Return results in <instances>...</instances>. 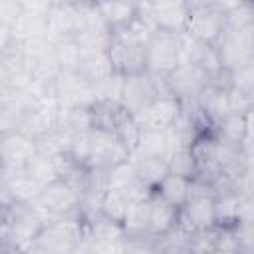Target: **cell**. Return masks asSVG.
I'll return each instance as SVG.
<instances>
[{"instance_id": "20", "label": "cell", "mask_w": 254, "mask_h": 254, "mask_svg": "<svg viewBox=\"0 0 254 254\" xmlns=\"http://www.w3.org/2000/svg\"><path fill=\"white\" fill-rule=\"evenodd\" d=\"M97 8L111 32L127 28L137 18L139 2H97Z\"/></svg>"}, {"instance_id": "18", "label": "cell", "mask_w": 254, "mask_h": 254, "mask_svg": "<svg viewBox=\"0 0 254 254\" xmlns=\"http://www.w3.org/2000/svg\"><path fill=\"white\" fill-rule=\"evenodd\" d=\"M77 71H79V75L89 85H95V83L111 77L113 73H117L115 67H113L109 52H89V54H83Z\"/></svg>"}, {"instance_id": "11", "label": "cell", "mask_w": 254, "mask_h": 254, "mask_svg": "<svg viewBox=\"0 0 254 254\" xmlns=\"http://www.w3.org/2000/svg\"><path fill=\"white\" fill-rule=\"evenodd\" d=\"M214 196L216 194H190L189 202L181 208L179 226L189 234L196 230H210L214 226Z\"/></svg>"}, {"instance_id": "9", "label": "cell", "mask_w": 254, "mask_h": 254, "mask_svg": "<svg viewBox=\"0 0 254 254\" xmlns=\"http://www.w3.org/2000/svg\"><path fill=\"white\" fill-rule=\"evenodd\" d=\"M214 50L218 54L222 69L228 71V73H232L240 65L254 60V48L250 44V38H248L246 30H242V32L226 30L220 36V40L214 44Z\"/></svg>"}, {"instance_id": "13", "label": "cell", "mask_w": 254, "mask_h": 254, "mask_svg": "<svg viewBox=\"0 0 254 254\" xmlns=\"http://www.w3.org/2000/svg\"><path fill=\"white\" fill-rule=\"evenodd\" d=\"M0 153L2 169H26L38 155V143L20 131L6 133L0 139Z\"/></svg>"}, {"instance_id": "8", "label": "cell", "mask_w": 254, "mask_h": 254, "mask_svg": "<svg viewBox=\"0 0 254 254\" xmlns=\"http://www.w3.org/2000/svg\"><path fill=\"white\" fill-rule=\"evenodd\" d=\"M54 93L62 107H91L95 103L91 85L79 75V71H60L54 79Z\"/></svg>"}, {"instance_id": "19", "label": "cell", "mask_w": 254, "mask_h": 254, "mask_svg": "<svg viewBox=\"0 0 254 254\" xmlns=\"http://www.w3.org/2000/svg\"><path fill=\"white\" fill-rule=\"evenodd\" d=\"M173 151L171 139L167 131H149L141 129V137L137 143V149L131 157H149V159H169Z\"/></svg>"}, {"instance_id": "5", "label": "cell", "mask_w": 254, "mask_h": 254, "mask_svg": "<svg viewBox=\"0 0 254 254\" xmlns=\"http://www.w3.org/2000/svg\"><path fill=\"white\" fill-rule=\"evenodd\" d=\"M91 155L87 171H109L131 159V153L123 147L115 133L103 129H91Z\"/></svg>"}, {"instance_id": "35", "label": "cell", "mask_w": 254, "mask_h": 254, "mask_svg": "<svg viewBox=\"0 0 254 254\" xmlns=\"http://www.w3.org/2000/svg\"><path fill=\"white\" fill-rule=\"evenodd\" d=\"M244 117H246V141H244L242 151L246 155H254V107Z\"/></svg>"}, {"instance_id": "41", "label": "cell", "mask_w": 254, "mask_h": 254, "mask_svg": "<svg viewBox=\"0 0 254 254\" xmlns=\"http://www.w3.org/2000/svg\"><path fill=\"white\" fill-rule=\"evenodd\" d=\"M121 254H131V252H129V248H127V250H125V252H121Z\"/></svg>"}, {"instance_id": "10", "label": "cell", "mask_w": 254, "mask_h": 254, "mask_svg": "<svg viewBox=\"0 0 254 254\" xmlns=\"http://www.w3.org/2000/svg\"><path fill=\"white\" fill-rule=\"evenodd\" d=\"M149 16L157 32L185 34L189 24V2L183 0H155L147 2Z\"/></svg>"}, {"instance_id": "31", "label": "cell", "mask_w": 254, "mask_h": 254, "mask_svg": "<svg viewBox=\"0 0 254 254\" xmlns=\"http://www.w3.org/2000/svg\"><path fill=\"white\" fill-rule=\"evenodd\" d=\"M230 87L254 95V60L240 65L230 73Z\"/></svg>"}, {"instance_id": "22", "label": "cell", "mask_w": 254, "mask_h": 254, "mask_svg": "<svg viewBox=\"0 0 254 254\" xmlns=\"http://www.w3.org/2000/svg\"><path fill=\"white\" fill-rule=\"evenodd\" d=\"M214 137L230 147L242 149L246 141V117L240 113H228L214 125Z\"/></svg>"}, {"instance_id": "6", "label": "cell", "mask_w": 254, "mask_h": 254, "mask_svg": "<svg viewBox=\"0 0 254 254\" xmlns=\"http://www.w3.org/2000/svg\"><path fill=\"white\" fill-rule=\"evenodd\" d=\"M42 189L26 169H2V206L32 204L42 194Z\"/></svg>"}, {"instance_id": "14", "label": "cell", "mask_w": 254, "mask_h": 254, "mask_svg": "<svg viewBox=\"0 0 254 254\" xmlns=\"http://www.w3.org/2000/svg\"><path fill=\"white\" fill-rule=\"evenodd\" d=\"M151 220H149V236L151 238H163L171 230L179 226V214L181 210L163 200L159 194L151 196Z\"/></svg>"}, {"instance_id": "28", "label": "cell", "mask_w": 254, "mask_h": 254, "mask_svg": "<svg viewBox=\"0 0 254 254\" xmlns=\"http://www.w3.org/2000/svg\"><path fill=\"white\" fill-rule=\"evenodd\" d=\"M54 56L60 71H77L83 52L77 46L75 38H71V40H62L54 44Z\"/></svg>"}, {"instance_id": "27", "label": "cell", "mask_w": 254, "mask_h": 254, "mask_svg": "<svg viewBox=\"0 0 254 254\" xmlns=\"http://www.w3.org/2000/svg\"><path fill=\"white\" fill-rule=\"evenodd\" d=\"M113 133H115L117 139L123 143V147L133 155L135 149H137L139 137H141V127H139V123L135 121V117H133L125 107H121V111H119V115H117Z\"/></svg>"}, {"instance_id": "17", "label": "cell", "mask_w": 254, "mask_h": 254, "mask_svg": "<svg viewBox=\"0 0 254 254\" xmlns=\"http://www.w3.org/2000/svg\"><path fill=\"white\" fill-rule=\"evenodd\" d=\"M198 109L206 115V119L216 125L220 119H224L230 113V103H228V89L210 83L196 99Z\"/></svg>"}, {"instance_id": "38", "label": "cell", "mask_w": 254, "mask_h": 254, "mask_svg": "<svg viewBox=\"0 0 254 254\" xmlns=\"http://www.w3.org/2000/svg\"><path fill=\"white\" fill-rule=\"evenodd\" d=\"M246 34H248V38H250V44H252V48H254V22L246 28Z\"/></svg>"}, {"instance_id": "36", "label": "cell", "mask_w": 254, "mask_h": 254, "mask_svg": "<svg viewBox=\"0 0 254 254\" xmlns=\"http://www.w3.org/2000/svg\"><path fill=\"white\" fill-rule=\"evenodd\" d=\"M129 252L131 254H159L153 238H143V240L129 242Z\"/></svg>"}, {"instance_id": "33", "label": "cell", "mask_w": 254, "mask_h": 254, "mask_svg": "<svg viewBox=\"0 0 254 254\" xmlns=\"http://www.w3.org/2000/svg\"><path fill=\"white\" fill-rule=\"evenodd\" d=\"M238 252L240 254H254V222H242L234 228Z\"/></svg>"}, {"instance_id": "37", "label": "cell", "mask_w": 254, "mask_h": 254, "mask_svg": "<svg viewBox=\"0 0 254 254\" xmlns=\"http://www.w3.org/2000/svg\"><path fill=\"white\" fill-rule=\"evenodd\" d=\"M159 254H192L189 246H165V248H157Z\"/></svg>"}, {"instance_id": "3", "label": "cell", "mask_w": 254, "mask_h": 254, "mask_svg": "<svg viewBox=\"0 0 254 254\" xmlns=\"http://www.w3.org/2000/svg\"><path fill=\"white\" fill-rule=\"evenodd\" d=\"M181 64V34L155 32L147 44V71L167 77Z\"/></svg>"}, {"instance_id": "29", "label": "cell", "mask_w": 254, "mask_h": 254, "mask_svg": "<svg viewBox=\"0 0 254 254\" xmlns=\"http://www.w3.org/2000/svg\"><path fill=\"white\" fill-rule=\"evenodd\" d=\"M123 83L125 77L121 73H113L111 77L91 85L95 101H107V103H121V93H123Z\"/></svg>"}, {"instance_id": "25", "label": "cell", "mask_w": 254, "mask_h": 254, "mask_svg": "<svg viewBox=\"0 0 254 254\" xmlns=\"http://www.w3.org/2000/svg\"><path fill=\"white\" fill-rule=\"evenodd\" d=\"M167 165L171 175H179L189 181L198 177V159L192 147H175L167 159Z\"/></svg>"}, {"instance_id": "7", "label": "cell", "mask_w": 254, "mask_h": 254, "mask_svg": "<svg viewBox=\"0 0 254 254\" xmlns=\"http://www.w3.org/2000/svg\"><path fill=\"white\" fill-rule=\"evenodd\" d=\"M79 32V6L71 0H52L48 12V32L46 38L52 44L62 40H71Z\"/></svg>"}, {"instance_id": "30", "label": "cell", "mask_w": 254, "mask_h": 254, "mask_svg": "<svg viewBox=\"0 0 254 254\" xmlns=\"http://www.w3.org/2000/svg\"><path fill=\"white\" fill-rule=\"evenodd\" d=\"M135 167L133 161H125L109 171H105V187L107 189H115V190H125L129 185L135 183Z\"/></svg>"}, {"instance_id": "1", "label": "cell", "mask_w": 254, "mask_h": 254, "mask_svg": "<svg viewBox=\"0 0 254 254\" xmlns=\"http://www.w3.org/2000/svg\"><path fill=\"white\" fill-rule=\"evenodd\" d=\"M159 97H173L165 77L153 75L149 71L125 77L123 93H121V105L133 117L139 115L147 105H151Z\"/></svg>"}, {"instance_id": "40", "label": "cell", "mask_w": 254, "mask_h": 254, "mask_svg": "<svg viewBox=\"0 0 254 254\" xmlns=\"http://www.w3.org/2000/svg\"><path fill=\"white\" fill-rule=\"evenodd\" d=\"M81 254H95V252H91V250H83Z\"/></svg>"}, {"instance_id": "24", "label": "cell", "mask_w": 254, "mask_h": 254, "mask_svg": "<svg viewBox=\"0 0 254 254\" xmlns=\"http://www.w3.org/2000/svg\"><path fill=\"white\" fill-rule=\"evenodd\" d=\"M224 14L226 30L242 32L254 22V2H216Z\"/></svg>"}, {"instance_id": "21", "label": "cell", "mask_w": 254, "mask_h": 254, "mask_svg": "<svg viewBox=\"0 0 254 254\" xmlns=\"http://www.w3.org/2000/svg\"><path fill=\"white\" fill-rule=\"evenodd\" d=\"M135 167V177L153 192L169 175V165L165 159H149V157H131Z\"/></svg>"}, {"instance_id": "15", "label": "cell", "mask_w": 254, "mask_h": 254, "mask_svg": "<svg viewBox=\"0 0 254 254\" xmlns=\"http://www.w3.org/2000/svg\"><path fill=\"white\" fill-rule=\"evenodd\" d=\"M240 224V190L224 189L214 196V226L236 228Z\"/></svg>"}, {"instance_id": "2", "label": "cell", "mask_w": 254, "mask_h": 254, "mask_svg": "<svg viewBox=\"0 0 254 254\" xmlns=\"http://www.w3.org/2000/svg\"><path fill=\"white\" fill-rule=\"evenodd\" d=\"M226 32L224 14L216 2H189L187 34L214 46Z\"/></svg>"}, {"instance_id": "34", "label": "cell", "mask_w": 254, "mask_h": 254, "mask_svg": "<svg viewBox=\"0 0 254 254\" xmlns=\"http://www.w3.org/2000/svg\"><path fill=\"white\" fill-rule=\"evenodd\" d=\"M22 14V0H0V24L14 26Z\"/></svg>"}, {"instance_id": "39", "label": "cell", "mask_w": 254, "mask_h": 254, "mask_svg": "<svg viewBox=\"0 0 254 254\" xmlns=\"http://www.w3.org/2000/svg\"><path fill=\"white\" fill-rule=\"evenodd\" d=\"M210 254H240V252H238V250H216V248H214Z\"/></svg>"}, {"instance_id": "32", "label": "cell", "mask_w": 254, "mask_h": 254, "mask_svg": "<svg viewBox=\"0 0 254 254\" xmlns=\"http://www.w3.org/2000/svg\"><path fill=\"white\" fill-rule=\"evenodd\" d=\"M228 103H230V113L246 115V113L254 107V95L230 87V89H228Z\"/></svg>"}, {"instance_id": "12", "label": "cell", "mask_w": 254, "mask_h": 254, "mask_svg": "<svg viewBox=\"0 0 254 254\" xmlns=\"http://www.w3.org/2000/svg\"><path fill=\"white\" fill-rule=\"evenodd\" d=\"M183 111V103L175 97H159L151 105H147L139 115H135V121L141 129L149 131H169L173 123L179 119Z\"/></svg>"}, {"instance_id": "16", "label": "cell", "mask_w": 254, "mask_h": 254, "mask_svg": "<svg viewBox=\"0 0 254 254\" xmlns=\"http://www.w3.org/2000/svg\"><path fill=\"white\" fill-rule=\"evenodd\" d=\"M149 200H137V202L129 204V210L121 222L123 232L129 242L151 238L149 236V220H151V202Z\"/></svg>"}, {"instance_id": "23", "label": "cell", "mask_w": 254, "mask_h": 254, "mask_svg": "<svg viewBox=\"0 0 254 254\" xmlns=\"http://www.w3.org/2000/svg\"><path fill=\"white\" fill-rule=\"evenodd\" d=\"M155 194H159L163 200H167L169 204H173L175 208H183L189 198H190V181L183 179L179 175H167L163 179V183L157 187Z\"/></svg>"}, {"instance_id": "4", "label": "cell", "mask_w": 254, "mask_h": 254, "mask_svg": "<svg viewBox=\"0 0 254 254\" xmlns=\"http://www.w3.org/2000/svg\"><path fill=\"white\" fill-rule=\"evenodd\" d=\"M169 91L181 103H192L210 85V75L194 64H179L167 77Z\"/></svg>"}, {"instance_id": "26", "label": "cell", "mask_w": 254, "mask_h": 254, "mask_svg": "<svg viewBox=\"0 0 254 254\" xmlns=\"http://www.w3.org/2000/svg\"><path fill=\"white\" fill-rule=\"evenodd\" d=\"M129 196L125 190H115V189H107L101 196V204H99V214L115 224H121L127 210H129Z\"/></svg>"}]
</instances>
